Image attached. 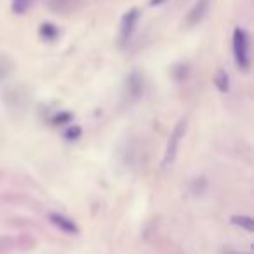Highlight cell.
<instances>
[{
    "label": "cell",
    "mask_w": 254,
    "mask_h": 254,
    "mask_svg": "<svg viewBox=\"0 0 254 254\" xmlns=\"http://www.w3.org/2000/svg\"><path fill=\"white\" fill-rule=\"evenodd\" d=\"M209 9H211V0H197L193 4V7L188 11L187 18H185V23H187L188 26L200 25L205 19V16H207Z\"/></svg>",
    "instance_id": "4"
},
{
    "label": "cell",
    "mask_w": 254,
    "mask_h": 254,
    "mask_svg": "<svg viewBox=\"0 0 254 254\" xmlns=\"http://www.w3.org/2000/svg\"><path fill=\"white\" fill-rule=\"evenodd\" d=\"M32 5V0H11V9L14 14H25Z\"/></svg>",
    "instance_id": "11"
},
{
    "label": "cell",
    "mask_w": 254,
    "mask_h": 254,
    "mask_svg": "<svg viewBox=\"0 0 254 254\" xmlns=\"http://www.w3.org/2000/svg\"><path fill=\"white\" fill-rule=\"evenodd\" d=\"M143 87H145V84H143V75L139 73L138 70L129 73V77H127V80H126L127 96H131L132 99H138L143 92Z\"/></svg>",
    "instance_id": "6"
},
{
    "label": "cell",
    "mask_w": 254,
    "mask_h": 254,
    "mask_svg": "<svg viewBox=\"0 0 254 254\" xmlns=\"http://www.w3.org/2000/svg\"><path fill=\"white\" fill-rule=\"evenodd\" d=\"M232 49H233V58L239 68L247 70L251 66V54H249V35L244 28L237 26L233 30L232 35Z\"/></svg>",
    "instance_id": "1"
},
{
    "label": "cell",
    "mask_w": 254,
    "mask_h": 254,
    "mask_svg": "<svg viewBox=\"0 0 254 254\" xmlns=\"http://www.w3.org/2000/svg\"><path fill=\"white\" fill-rule=\"evenodd\" d=\"M71 120V115L70 113H63V115H56L53 119V122L54 124H63V122H70Z\"/></svg>",
    "instance_id": "13"
},
{
    "label": "cell",
    "mask_w": 254,
    "mask_h": 254,
    "mask_svg": "<svg viewBox=\"0 0 254 254\" xmlns=\"http://www.w3.org/2000/svg\"><path fill=\"white\" fill-rule=\"evenodd\" d=\"M185 134H187V119H180L174 126L173 132H171L169 139H167L166 153H164V166H171L176 160Z\"/></svg>",
    "instance_id": "2"
},
{
    "label": "cell",
    "mask_w": 254,
    "mask_h": 254,
    "mask_svg": "<svg viewBox=\"0 0 254 254\" xmlns=\"http://www.w3.org/2000/svg\"><path fill=\"white\" fill-rule=\"evenodd\" d=\"M138 21H139V9H136V7L129 9V11L122 16V19H120V32H119L120 46H124V44H127L131 40Z\"/></svg>",
    "instance_id": "3"
},
{
    "label": "cell",
    "mask_w": 254,
    "mask_h": 254,
    "mask_svg": "<svg viewBox=\"0 0 254 254\" xmlns=\"http://www.w3.org/2000/svg\"><path fill=\"white\" fill-rule=\"evenodd\" d=\"M212 84L216 85V89H218L221 94H226V92L230 91V77H228V73H226L223 68H218V71H216L214 77H212Z\"/></svg>",
    "instance_id": "7"
},
{
    "label": "cell",
    "mask_w": 254,
    "mask_h": 254,
    "mask_svg": "<svg viewBox=\"0 0 254 254\" xmlns=\"http://www.w3.org/2000/svg\"><path fill=\"white\" fill-rule=\"evenodd\" d=\"M39 33L44 40H54L58 35H60V30H58L53 23H44V25H40Z\"/></svg>",
    "instance_id": "9"
},
{
    "label": "cell",
    "mask_w": 254,
    "mask_h": 254,
    "mask_svg": "<svg viewBox=\"0 0 254 254\" xmlns=\"http://www.w3.org/2000/svg\"><path fill=\"white\" fill-rule=\"evenodd\" d=\"M190 190H191V193H193L195 197H200V195H204V191L207 190V180H205V178H197V180H193Z\"/></svg>",
    "instance_id": "10"
},
{
    "label": "cell",
    "mask_w": 254,
    "mask_h": 254,
    "mask_svg": "<svg viewBox=\"0 0 254 254\" xmlns=\"http://www.w3.org/2000/svg\"><path fill=\"white\" fill-rule=\"evenodd\" d=\"M80 134H82V129L78 126H71L70 129H66V131H64V138L66 139H78L80 138Z\"/></svg>",
    "instance_id": "12"
},
{
    "label": "cell",
    "mask_w": 254,
    "mask_h": 254,
    "mask_svg": "<svg viewBox=\"0 0 254 254\" xmlns=\"http://www.w3.org/2000/svg\"><path fill=\"white\" fill-rule=\"evenodd\" d=\"M167 0H150V5L152 7H155V5H162V4H166Z\"/></svg>",
    "instance_id": "14"
},
{
    "label": "cell",
    "mask_w": 254,
    "mask_h": 254,
    "mask_svg": "<svg viewBox=\"0 0 254 254\" xmlns=\"http://www.w3.org/2000/svg\"><path fill=\"white\" fill-rule=\"evenodd\" d=\"M49 221L53 223L58 230L68 233V235H77V233L80 232V230H78V226H77V223H75L73 219H70L68 216H64V214H60V212H51Z\"/></svg>",
    "instance_id": "5"
},
{
    "label": "cell",
    "mask_w": 254,
    "mask_h": 254,
    "mask_svg": "<svg viewBox=\"0 0 254 254\" xmlns=\"http://www.w3.org/2000/svg\"><path fill=\"white\" fill-rule=\"evenodd\" d=\"M230 221L233 223L235 226H240V228H244L246 232H254V219L249 218V216H232L230 218Z\"/></svg>",
    "instance_id": "8"
},
{
    "label": "cell",
    "mask_w": 254,
    "mask_h": 254,
    "mask_svg": "<svg viewBox=\"0 0 254 254\" xmlns=\"http://www.w3.org/2000/svg\"><path fill=\"white\" fill-rule=\"evenodd\" d=\"M228 254H251V253H228Z\"/></svg>",
    "instance_id": "15"
}]
</instances>
